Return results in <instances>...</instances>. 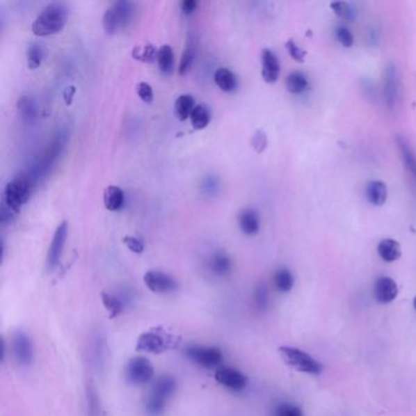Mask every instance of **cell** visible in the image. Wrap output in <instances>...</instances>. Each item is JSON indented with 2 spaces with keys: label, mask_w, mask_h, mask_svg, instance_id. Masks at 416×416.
Returning <instances> with one entry per match:
<instances>
[{
  "label": "cell",
  "mask_w": 416,
  "mask_h": 416,
  "mask_svg": "<svg viewBox=\"0 0 416 416\" xmlns=\"http://www.w3.org/2000/svg\"><path fill=\"white\" fill-rule=\"evenodd\" d=\"M377 252H378V255L381 257L383 262L393 263V262H396V260L401 258V244L394 239L387 238V239H383L380 242L378 247H377Z\"/></svg>",
  "instance_id": "obj_18"
},
{
  "label": "cell",
  "mask_w": 416,
  "mask_h": 416,
  "mask_svg": "<svg viewBox=\"0 0 416 416\" xmlns=\"http://www.w3.org/2000/svg\"><path fill=\"white\" fill-rule=\"evenodd\" d=\"M104 205L109 211H118L125 203L124 191L118 186H109L104 191Z\"/></svg>",
  "instance_id": "obj_20"
},
{
  "label": "cell",
  "mask_w": 416,
  "mask_h": 416,
  "mask_svg": "<svg viewBox=\"0 0 416 416\" xmlns=\"http://www.w3.org/2000/svg\"><path fill=\"white\" fill-rule=\"evenodd\" d=\"M387 195H388L387 186L382 181H371L367 184V198L372 205L381 207L386 203Z\"/></svg>",
  "instance_id": "obj_19"
},
{
  "label": "cell",
  "mask_w": 416,
  "mask_h": 416,
  "mask_svg": "<svg viewBox=\"0 0 416 416\" xmlns=\"http://www.w3.org/2000/svg\"><path fill=\"white\" fill-rule=\"evenodd\" d=\"M67 234H69V223L63 221L55 230L54 236H53L49 250H48V255H47V264H48V268L51 270L59 265L63 253H64Z\"/></svg>",
  "instance_id": "obj_8"
},
{
  "label": "cell",
  "mask_w": 416,
  "mask_h": 416,
  "mask_svg": "<svg viewBox=\"0 0 416 416\" xmlns=\"http://www.w3.org/2000/svg\"><path fill=\"white\" fill-rule=\"evenodd\" d=\"M215 380L218 385L233 392L243 391L248 385L247 376L237 369L230 367H220L216 369Z\"/></svg>",
  "instance_id": "obj_10"
},
{
  "label": "cell",
  "mask_w": 416,
  "mask_h": 416,
  "mask_svg": "<svg viewBox=\"0 0 416 416\" xmlns=\"http://www.w3.org/2000/svg\"><path fill=\"white\" fill-rule=\"evenodd\" d=\"M74 92H76V90H74V86H71V87H69L67 90H65L64 97L66 104L70 105L71 103H72V98H74Z\"/></svg>",
  "instance_id": "obj_43"
},
{
  "label": "cell",
  "mask_w": 416,
  "mask_h": 416,
  "mask_svg": "<svg viewBox=\"0 0 416 416\" xmlns=\"http://www.w3.org/2000/svg\"><path fill=\"white\" fill-rule=\"evenodd\" d=\"M31 189V179L27 176H16L15 179L6 184L3 195V207L16 215L30 199Z\"/></svg>",
  "instance_id": "obj_3"
},
{
  "label": "cell",
  "mask_w": 416,
  "mask_h": 416,
  "mask_svg": "<svg viewBox=\"0 0 416 416\" xmlns=\"http://www.w3.org/2000/svg\"><path fill=\"white\" fill-rule=\"evenodd\" d=\"M86 399H87L88 416H105L99 394L93 383H88L86 387Z\"/></svg>",
  "instance_id": "obj_26"
},
{
  "label": "cell",
  "mask_w": 416,
  "mask_h": 416,
  "mask_svg": "<svg viewBox=\"0 0 416 416\" xmlns=\"http://www.w3.org/2000/svg\"><path fill=\"white\" fill-rule=\"evenodd\" d=\"M126 381L132 386H143L153 380L154 367L152 362L144 357L129 359L125 367Z\"/></svg>",
  "instance_id": "obj_5"
},
{
  "label": "cell",
  "mask_w": 416,
  "mask_h": 416,
  "mask_svg": "<svg viewBox=\"0 0 416 416\" xmlns=\"http://www.w3.org/2000/svg\"><path fill=\"white\" fill-rule=\"evenodd\" d=\"M215 83L223 92H232L237 87L236 74L227 67H220L215 72Z\"/></svg>",
  "instance_id": "obj_24"
},
{
  "label": "cell",
  "mask_w": 416,
  "mask_h": 416,
  "mask_svg": "<svg viewBox=\"0 0 416 416\" xmlns=\"http://www.w3.org/2000/svg\"><path fill=\"white\" fill-rule=\"evenodd\" d=\"M374 294H375L377 302L382 303V304L393 302L398 296V286H397L396 281L392 280L391 278H386V276L378 278L375 283V287H374Z\"/></svg>",
  "instance_id": "obj_14"
},
{
  "label": "cell",
  "mask_w": 416,
  "mask_h": 416,
  "mask_svg": "<svg viewBox=\"0 0 416 416\" xmlns=\"http://www.w3.org/2000/svg\"><path fill=\"white\" fill-rule=\"evenodd\" d=\"M169 337L158 331L145 332L139 336L137 349L150 354H160L169 348Z\"/></svg>",
  "instance_id": "obj_11"
},
{
  "label": "cell",
  "mask_w": 416,
  "mask_h": 416,
  "mask_svg": "<svg viewBox=\"0 0 416 416\" xmlns=\"http://www.w3.org/2000/svg\"><path fill=\"white\" fill-rule=\"evenodd\" d=\"M199 3L197 0H184L179 3V8L184 15H191L198 9Z\"/></svg>",
  "instance_id": "obj_42"
},
{
  "label": "cell",
  "mask_w": 416,
  "mask_h": 416,
  "mask_svg": "<svg viewBox=\"0 0 416 416\" xmlns=\"http://www.w3.org/2000/svg\"><path fill=\"white\" fill-rule=\"evenodd\" d=\"M176 390H177L176 378L171 376V375H161L153 382L148 396L154 397L159 401L168 403L170 398L174 396Z\"/></svg>",
  "instance_id": "obj_12"
},
{
  "label": "cell",
  "mask_w": 416,
  "mask_h": 416,
  "mask_svg": "<svg viewBox=\"0 0 416 416\" xmlns=\"http://www.w3.org/2000/svg\"><path fill=\"white\" fill-rule=\"evenodd\" d=\"M273 416H304L301 408L291 403H281L275 406Z\"/></svg>",
  "instance_id": "obj_33"
},
{
  "label": "cell",
  "mask_w": 416,
  "mask_h": 416,
  "mask_svg": "<svg viewBox=\"0 0 416 416\" xmlns=\"http://www.w3.org/2000/svg\"><path fill=\"white\" fill-rule=\"evenodd\" d=\"M195 105L193 95H181L175 102V115L179 121H186L191 118Z\"/></svg>",
  "instance_id": "obj_22"
},
{
  "label": "cell",
  "mask_w": 416,
  "mask_h": 416,
  "mask_svg": "<svg viewBox=\"0 0 416 416\" xmlns=\"http://www.w3.org/2000/svg\"><path fill=\"white\" fill-rule=\"evenodd\" d=\"M208 268L216 276H226L232 270V262L226 252L218 250L209 258Z\"/></svg>",
  "instance_id": "obj_17"
},
{
  "label": "cell",
  "mask_w": 416,
  "mask_h": 416,
  "mask_svg": "<svg viewBox=\"0 0 416 416\" xmlns=\"http://www.w3.org/2000/svg\"><path fill=\"white\" fill-rule=\"evenodd\" d=\"M280 60L273 50L264 49L262 54V77L268 83H275L280 77Z\"/></svg>",
  "instance_id": "obj_13"
},
{
  "label": "cell",
  "mask_w": 416,
  "mask_h": 416,
  "mask_svg": "<svg viewBox=\"0 0 416 416\" xmlns=\"http://www.w3.org/2000/svg\"><path fill=\"white\" fill-rule=\"evenodd\" d=\"M126 296H119V294H113V293H103L102 294V301L106 310L110 312L111 317H119L121 312H124L126 307Z\"/></svg>",
  "instance_id": "obj_25"
},
{
  "label": "cell",
  "mask_w": 416,
  "mask_h": 416,
  "mask_svg": "<svg viewBox=\"0 0 416 416\" xmlns=\"http://www.w3.org/2000/svg\"><path fill=\"white\" fill-rule=\"evenodd\" d=\"M401 152H403V155H404V160H406L408 168L410 169L411 173H413L416 177V160L415 158H414V155H413L410 149L408 148L406 144H401Z\"/></svg>",
  "instance_id": "obj_41"
},
{
  "label": "cell",
  "mask_w": 416,
  "mask_h": 416,
  "mask_svg": "<svg viewBox=\"0 0 416 416\" xmlns=\"http://www.w3.org/2000/svg\"><path fill=\"white\" fill-rule=\"evenodd\" d=\"M126 247L129 248L131 252L136 254H142L144 252V243L142 239L138 237H134V236H125L124 239Z\"/></svg>",
  "instance_id": "obj_37"
},
{
  "label": "cell",
  "mask_w": 416,
  "mask_h": 416,
  "mask_svg": "<svg viewBox=\"0 0 416 416\" xmlns=\"http://www.w3.org/2000/svg\"><path fill=\"white\" fill-rule=\"evenodd\" d=\"M335 33H336V38H337L338 42H339L344 48H351V47H352L353 43H354V35H353L352 32L349 31V29L344 27V26H341V27H337V29H336V32H335Z\"/></svg>",
  "instance_id": "obj_35"
},
{
  "label": "cell",
  "mask_w": 416,
  "mask_h": 416,
  "mask_svg": "<svg viewBox=\"0 0 416 416\" xmlns=\"http://www.w3.org/2000/svg\"><path fill=\"white\" fill-rule=\"evenodd\" d=\"M144 283L148 288L157 294H168V293L175 292L177 289V282L169 273L158 271V270H152L144 275Z\"/></svg>",
  "instance_id": "obj_9"
},
{
  "label": "cell",
  "mask_w": 416,
  "mask_h": 416,
  "mask_svg": "<svg viewBox=\"0 0 416 416\" xmlns=\"http://www.w3.org/2000/svg\"><path fill=\"white\" fill-rule=\"evenodd\" d=\"M331 8L333 13L343 20L352 21L354 13H353L351 6L346 1H335V3H332Z\"/></svg>",
  "instance_id": "obj_34"
},
{
  "label": "cell",
  "mask_w": 416,
  "mask_h": 416,
  "mask_svg": "<svg viewBox=\"0 0 416 416\" xmlns=\"http://www.w3.org/2000/svg\"><path fill=\"white\" fill-rule=\"evenodd\" d=\"M254 302L260 310L269 307V292L265 286H259L254 293Z\"/></svg>",
  "instance_id": "obj_36"
},
{
  "label": "cell",
  "mask_w": 416,
  "mask_h": 416,
  "mask_svg": "<svg viewBox=\"0 0 416 416\" xmlns=\"http://www.w3.org/2000/svg\"><path fill=\"white\" fill-rule=\"evenodd\" d=\"M157 63H158L159 69L163 74H170L174 72L175 55L171 45H161L159 48Z\"/></svg>",
  "instance_id": "obj_21"
},
{
  "label": "cell",
  "mask_w": 416,
  "mask_h": 416,
  "mask_svg": "<svg viewBox=\"0 0 416 416\" xmlns=\"http://www.w3.org/2000/svg\"><path fill=\"white\" fill-rule=\"evenodd\" d=\"M278 352H280V355L282 358L283 362L294 370L304 372V374H312V375L321 374V364L315 360L312 355H309L307 353L303 352L297 348L286 347V346L280 348Z\"/></svg>",
  "instance_id": "obj_4"
},
{
  "label": "cell",
  "mask_w": 416,
  "mask_h": 416,
  "mask_svg": "<svg viewBox=\"0 0 416 416\" xmlns=\"http://www.w3.org/2000/svg\"><path fill=\"white\" fill-rule=\"evenodd\" d=\"M414 307H415V310H416V297L414 298Z\"/></svg>",
  "instance_id": "obj_44"
},
{
  "label": "cell",
  "mask_w": 416,
  "mask_h": 416,
  "mask_svg": "<svg viewBox=\"0 0 416 416\" xmlns=\"http://www.w3.org/2000/svg\"><path fill=\"white\" fill-rule=\"evenodd\" d=\"M11 353L20 367H30L35 360V346L32 338L25 331H17L11 338Z\"/></svg>",
  "instance_id": "obj_6"
},
{
  "label": "cell",
  "mask_w": 416,
  "mask_h": 416,
  "mask_svg": "<svg viewBox=\"0 0 416 416\" xmlns=\"http://www.w3.org/2000/svg\"><path fill=\"white\" fill-rule=\"evenodd\" d=\"M237 221L241 231L247 236H254L260 230V218L254 209H243L242 211L238 214Z\"/></svg>",
  "instance_id": "obj_16"
},
{
  "label": "cell",
  "mask_w": 416,
  "mask_h": 416,
  "mask_svg": "<svg viewBox=\"0 0 416 416\" xmlns=\"http://www.w3.org/2000/svg\"><path fill=\"white\" fill-rule=\"evenodd\" d=\"M189 120H191L192 127L197 131H200V129L208 127L210 120H211V113L207 105L197 104L192 111Z\"/></svg>",
  "instance_id": "obj_27"
},
{
  "label": "cell",
  "mask_w": 416,
  "mask_h": 416,
  "mask_svg": "<svg viewBox=\"0 0 416 416\" xmlns=\"http://www.w3.org/2000/svg\"><path fill=\"white\" fill-rule=\"evenodd\" d=\"M252 145H253V148L255 149L258 153H262L264 149L266 148V145H268L266 134L262 132V131H257L253 136V138H252Z\"/></svg>",
  "instance_id": "obj_40"
},
{
  "label": "cell",
  "mask_w": 416,
  "mask_h": 416,
  "mask_svg": "<svg viewBox=\"0 0 416 416\" xmlns=\"http://www.w3.org/2000/svg\"><path fill=\"white\" fill-rule=\"evenodd\" d=\"M132 55L136 60L143 61V63H154L157 61L158 49L150 43H145L143 45H138L134 48Z\"/></svg>",
  "instance_id": "obj_31"
},
{
  "label": "cell",
  "mask_w": 416,
  "mask_h": 416,
  "mask_svg": "<svg viewBox=\"0 0 416 416\" xmlns=\"http://www.w3.org/2000/svg\"><path fill=\"white\" fill-rule=\"evenodd\" d=\"M45 60V48L40 43H32L26 51V61L27 67L35 70L40 67Z\"/></svg>",
  "instance_id": "obj_28"
},
{
  "label": "cell",
  "mask_w": 416,
  "mask_h": 416,
  "mask_svg": "<svg viewBox=\"0 0 416 416\" xmlns=\"http://www.w3.org/2000/svg\"><path fill=\"white\" fill-rule=\"evenodd\" d=\"M106 339L104 335L97 332L90 341V359L97 370L104 369L106 362Z\"/></svg>",
  "instance_id": "obj_15"
},
{
  "label": "cell",
  "mask_w": 416,
  "mask_h": 416,
  "mask_svg": "<svg viewBox=\"0 0 416 416\" xmlns=\"http://www.w3.org/2000/svg\"><path fill=\"white\" fill-rule=\"evenodd\" d=\"M165 401H159L154 397H150L147 394L145 401H144V410L150 416H159L163 414L165 408H166Z\"/></svg>",
  "instance_id": "obj_32"
},
{
  "label": "cell",
  "mask_w": 416,
  "mask_h": 416,
  "mask_svg": "<svg viewBox=\"0 0 416 416\" xmlns=\"http://www.w3.org/2000/svg\"><path fill=\"white\" fill-rule=\"evenodd\" d=\"M186 355L194 364L205 369H218L223 364V352L216 347L191 346L186 349Z\"/></svg>",
  "instance_id": "obj_7"
},
{
  "label": "cell",
  "mask_w": 416,
  "mask_h": 416,
  "mask_svg": "<svg viewBox=\"0 0 416 416\" xmlns=\"http://www.w3.org/2000/svg\"><path fill=\"white\" fill-rule=\"evenodd\" d=\"M69 17V10L63 3H51L45 6L32 24V32L37 37L59 33L64 29Z\"/></svg>",
  "instance_id": "obj_1"
},
{
  "label": "cell",
  "mask_w": 416,
  "mask_h": 416,
  "mask_svg": "<svg viewBox=\"0 0 416 416\" xmlns=\"http://www.w3.org/2000/svg\"><path fill=\"white\" fill-rule=\"evenodd\" d=\"M137 95H139L141 99L143 100L144 103L153 102V88L147 82H139L138 86H137Z\"/></svg>",
  "instance_id": "obj_38"
},
{
  "label": "cell",
  "mask_w": 416,
  "mask_h": 416,
  "mask_svg": "<svg viewBox=\"0 0 416 416\" xmlns=\"http://www.w3.org/2000/svg\"><path fill=\"white\" fill-rule=\"evenodd\" d=\"M273 283L280 292H289L294 286V278L287 269H280L273 275Z\"/></svg>",
  "instance_id": "obj_29"
},
{
  "label": "cell",
  "mask_w": 416,
  "mask_h": 416,
  "mask_svg": "<svg viewBox=\"0 0 416 416\" xmlns=\"http://www.w3.org/2000/svg\"><path fill=\"white\" fill-rule=\"evenodd\" d=\"M286 48H287L289 55H291L293 59L296 60V61H301V63L304 61V58H305V55H307V51L303 50L302 48H299V47L294 43V40H288L287 43H286Z\"/></svg>",
  "instance_id": "obj_39"
},
{
  "label": "cell",
  "mask_w": 416,
  "mask_h": 416,
  "mask_svg": "<svg viewBox=\"0 0 416 416\" xmlns=\"http://www.w3.org/2000/svg\"><path fill=\"white\" fill-rule=\"evenodd\" d=\"M286 87L292 95H302L309 88L307 74H303L302 71H293L292 74H288Z\"/></svg>",
  "instance_id": "obj_23"
},
{
  "label": "cell",
  "mask_w": 416,
  "mask_h": 416,
  "mask_svg": "<svg viewBox=\"0 0 416 416\" xmlns=\"http://www.w3.org/2000/svg\"><path fill=\"white\" fill-rule=\"evenodd\" d=\"M194 60H195V47H194L192 40H189L184 53H182V56H181V60H179V74L181 76L189 72V69L193 66Z\"/></svg>",
  "instance_id": "obj_30"
},
{
  "label": "cell",
  "mask_w": 416,
  "mask_h": 416,
  "mask_svg": "<svg viewBox=\"0 0 416 416\" xmlns=\"http://www.w3.org/2000/svg\"><path fill=\"white\" fill-rule=\"evenodd\" d=\"M137 15V6L134 1L120 0L115 1L105 10L103 15V27L105 33L116 35L127 30L132 25Z\"/></svg>",
  "instance_id": "obj_2"
}]
</instances>
